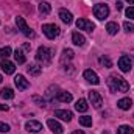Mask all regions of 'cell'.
I'll use <instances>...</instances> for the list:
<instances>
[{
  "instance_id": "obj_1",
  "label": "cell",
  "mask_w": 134,
  "mask_h": 134,
  "mask_svg": "<svg viewBox=\"0 0 134 134\" xmlns=\"http://www.w3.org/2000/svg\"><path fill=\"white\" fill-rule=\"evenodd\" d=\"M108 86H109L111 92H128V91H130V84H128L122 76H117V75L109 76Z\"/></svg>"
},
{
  "instance_id": "obj_39",
  "label": "cell",
  "mask_w": 134,
  "mask_h": 134,
  "mask_svg": "<svg viewBox=\"0 0 134 134\" xmlns=\"http://www.w3.org/2000/svg\"><path fill=\"white\" fill-rule=\"evenodd\" d=\"M128 3H131V5H134V0H126Z\"/></svg>"
},
{
  "instance_id": "obj_8",
  "label": "cell",
  "mask_w": 134,
  "mask_h": 134,
  "mask_svg": "<svg viewBox=\"0 0 134 134\" xmlns=\"http://www.w3.org/2000/svg\"><path fill=\"white\" fill-rule=\"evenodd\" d=\"M84 80H86L87 83H91V84H98V83H100L98 75H97L94 70H91V69L84 70Z\"/></svg>"
},
{
  "instance_id": "obj_16",
  "label": "cell",
  "mask_w": 134,
  "mask_h": 134,
  "mask_svg": "<svg viewBox=\"0 0 134 134\" xmlns=\"http://www.w3.org/2000/svg\"><path fill=\"white\" fill-rule=\"evenodd\" d=\"M59 19L64 22V24H72V20H73V16H72V13L70 11H67V9H61L59 11Z\"/></svg>"
},
{
  "instance_id": "obj_6",
  "label": "cell",
  "mask_w": 134,
  "mask_h": 134,
  "mask_svg": "<svg viewBox=\"0 0 134 134\" xmlns=\"http://www.w3.org/2000/svg\"><path fill=\"white\" fill-rule=\"evenodd\" d=\"M16 25H17V28L25 34L27 37H34V31L27 25V22H25L24 17H16Z\"/></svg>"
},
{
  "instance_id": "obj_41",
  "label": "cell",
  "mask_w": 134,
  "mask_h": 134,
  "mask_svg": "<svg viewBox=\"0 0 134 134\" xmlns=\"http://www.w3.org/2000/svg\"><path fill=\"white\" fill-rule=\"evenodd\" d=\"M103 134H109V133H103Z\"/></svg>"
},
{
  "instance_id": "obj_30",
  "label": "cell",
  "mask_w": 134,
  "mask_h": 134,
  "mask_svg": "<svg viewBox=\"0 0 134 134\" xmlns=\"http://www.w3.org/2000/svg\"><path fill=\"white\" fill-rule=\"evenodd\" d=\"M123 28H125V31H126V33H133V31H134V24H131L130 20H126V22L123 24Z\"/></svg>"
},
{
  "instance_id": "obj_2",
  "label": "cell",
  "mask_w": 134,
  "mask_h": 134,
  "mask_svg": "<svg viewBox=\"0 0 134 134\" xmlns=\"http://www.w3.org/2000/svg\"><path fill=\"white\" fill-rule=\"evenodd\" d=\"M52 58H53V50L48 48V47H39L37 48V53H36V59L37 63H41L42 66H48L52 63Z\"/></svg>"
},
{
  "instance_id": "obj_40",
  "label": "cell",
  "mask_w": 134,
  "mask_h": 134,
  "mask_svg": "<svg viewBox=\"0 0 134 134\" xmlns=\"http://www.w3.org/2000/svg\"><path fill=\"white\" fill-rule=\"evenodd\" d=\"M2 81H3V78H2V75H0V83H2Z\"/></svg>"
},
{
  "instance_id": "obj_5",
  "label": "cell",
  "mask_w": 134,
  "mask_h": 134,
  "mask_svg": "<svg viewBox=\"0 0 134 134\" xmlns=\"http://www.w3.org/2000/svg\"><path fill=\"white\" fill-rule=\"evenodd\" d=\"M94 14H95V17H97L98 20L106 19V17L109 16V6H108L106 3H98V5H95V6H94Z\"/></svg>"
},
{
  "instance_id": "obj_19",
  "label": "cell",
  "mask_w": 134,
  "mask_h": 134,
  "mask_svg": "<svg viewBox=\"0 0 134 134\" xmlns=\"http://www.w3.org/2000/svg\"><path fill=\"white\" fill-rule=\"evenodd\" d=\"M37 9H39V14H41V16H47V14L52 11V6H50V3H47V2H41L39 6H37Z\"/></svg>"
},
{
  "instance_id": "obj_31",
  "label": "cell",
  "mask_w": 134,
  "mask_h": 134,
  "mask_svg": "<svg viewBox=\"0 0 134 134\" xmlns=\"http://www.w3.org/2000/svg\"><path fill=\"white\" fill-rule=\"evenodd\" d=\"M100 64L104 67H112V63H111V59L109 58H106V56H101L100 58Z\"/></svg>"
},
{
  "instance_id": "obj_24",
  "label": "cell",
  "mask_w": 134,
  "mask_h": 134,
  "mask_svg": "<svg viewBox=\"0 0 134 134\" xmlns=\"http://www.w3.org/2000/svg\"><path fill=\"white\" fill-rule=\"evenodd\" d=\"M27 70H28V73H30V75H34V76H37V75L42 72V67L37 66V64H28Z\"/></svg>"
},
{
  "instance_id": "obj_36",
  "label": "cell",
  "mask_w": 134,
  "mask_h": 134,
  "mask_svg": "<svg viewBox=\"0 0 134 134\" xmlns=\"http://www.w3.org/2000/svg\"><path fill=\"white\" fill-rule=\"evenodd\" d=\"M115 6H117V9L120 11V9L123 8V3H122V2H117V5H115Z\"/></svg>"
},
{
  "instance_id": "obj_23",
  "label": "cell",
  "mask_w": 134,
  "mask_h": 134,
  "mask_svg": "<svg viewBox=\"0 0 134 134\" xmlns=\"http://www.w3.org/2000/svg\"><path fill=\"white\" fill-rule=\"evenodd\" d=\"M14 59L17 64H24L25 63V55H24V50L22 48H16L14 52Z\"/></svg>"
},
{
  "instance_id": "obj_34",
  "label": "cell",
  "mask_w": 134,
  "mask_h": 134,
  "mask_svg": "<svg viewBox=\"0 0 134 134\" xmlns=\"http://www.w3.org/2000/svg\"><path fill=\"white\" fill-rule=\"evenodd\" d=\"M8 131H9V125L0 122V133H8Z\"/></svg>"
},
{
  "instance_id": "obj_4",
  "label": "cell",
  "mask_w": 134,
  "mask_h": 134,
  "mask_svg": "<svg viewBox=\"0 0 134 134\" xmlns=\"http://www.w3.org/2000/svg\"><path fill=\"white\" fill-rule=\"evenodd\" d=\"M42 33L48 39H55L59 36V27L55 24H45V25H42Z\"/></svg>"
},
{
  "instance_id": "obj_18",
  "label": "cell",
  "mask_w": 134,
  "mask_h": 134,
  "mask_svg": "<svg viewBox=\"0 0 134 134\" xmlns=\"http://www.w3.org/2000/svg\"><path fill=\"white\" fill-rule=\"evenodd\" d=\"M75 109L78 112H86L89 109V104H87V101L84 100V98H80V100L75 103Z\"/></svg>"
},
{
  "instance_id": "obj_22",
  "label": "cell",
  "mask_w": 134,
  "mask_h": 134,
  "mask_svg": "<svg viewBox=\"0 0 134 134\" xmlns=\"http://www.w3.org/2000/svg\"><path fill=\"white\" fill-rule=\"evenodd\" d=\"M131 104H133V100H131V98H122V100L117 101V106H119L120 109H123V111H128V109L131 108Z\"/></svg>"
},
{
  "instance_id": "obj_17",
  "label": "cell",
  "mask_w": 134,
  "mask_h": 134,
  "mask_svg": "<svg viewBox=\"0 0 134 134\" xmlns=\"http://www.w3.org/2000/svg\"><path fill=\"white\" fill-rule=\"evenodd\" d=\"M56 100L63 101V103H69V101H72V94H69L66 91H59L56 94Z\"/></svg>"
},
{
  "instance_id": "obj_29",
  "label": "cell",
  "mask_w": 134,
  "mask_h": 134,
  "mask_svg": "<svg viewBox=\"0 0 134 134\" xmlns=\"http://www.w3.org/2000/svg\"><path fill=\"white\" fill-rule=\"evenodd\" d=\"M56 89H58L56 86H52V87H48V91H47V94H45L47 100H53V98H55V94H53V91H56Z\"/></svg>"
},
{
  "instance_id": "obj_12",
  "label": "cell",
  "mask_w": 134,
  "mask_h": 134,
  "mask_svg": "<svg viewBox=\"0 0 134 134\" xmlns=\"http://www.w3.org/2000/svg\"><path fill=\"white\" fill-rule=\"evenodd\" d=\"M25 128H27V131H31V133H39V131L42 130V125H41L39 122H36V120H28V122L25 123Z\"/></svg>"
},
{
  "instance_id": "obj_7",
  "label": "cell",
  "mask_w": 134,
  "mask_h": 134,
  "mask_svg": "<svg viewBox=\"0 0 134 134\" xmlns=\"http://www.w3.org/2000/svg\"><path fill=\"white\" fill-rule=\"evenodd\" d=\"M76 27H78L80 30H84V31H89V33H91V31H94V28H95V25H94L91 20L84 19V17L76 20Z\"/></svg>"
},
{
  "instance_id": "obj_3",
  "label": "cell",
  "mask_w": 134,
  "mask_h": 134,
  "mask_svg": "<svg viewBox=\"0 0 134 134\" xmlns=\"http://www.w3.org/2000/svg\"><path fill=\"white\" fill-rule=\"evenodd\" d=\"M133 64H134V56L123 55V56H120V59H119V69H120L122 72H125V73L133 69Z\"/></svg>"
},
{
  "instance_id": "obj_32",
  "label": "cell",
  "mask_w": 134,
  "mask_h": 134,
  "mask_svg": "<svg viewBox=\"0 0 134 134\" xmlns=\"http://www.w3.org/2000/svg\"><path fill=\"white\" fill-rule=\"evenodd\" d=\"M33 101L36 104H39V106H45V100L42 97H39V95H33Z\"/></svg>"
},
{
  "instance_id": "obj_9",
  "label": "cell",
  "mask_w": 134,
  "mask_h": 134,
  "mask_svg": "<svg viewBox=\"0 0 134 134\" xmlns=\"http://www.w3.org/2000/svg\"><path fill=\"white\" fill-rule=\"evenodd\" d=\"M14 84H16V87H17L19 91H25V89L30 87V83L25 80L24 75H17V76L14 78Z\"/></svg>"
},
{
  "instance_id": "obj_27",
  "label": "cell",
  "mask_w": 134,
  "mask_h": 134,
  "mask_svg": "<svg viewBox=\"0 0 134 134\" xmlns=\"http://www.w3.org/2000/svg\"><path fill=\"white\" fill-rule=\"evenodd\" d=\"M80 125L81 126H92V117H89V115L80 117Z\"/></svg>"
},
{
  "instance_id": "obj_35",
  "label": "cell",
  "mask_w": 134,
  "mask_h": 134,
  "mask_svg": "<svg viewBox=\"0 0 134 134\" xmlns=\"http://www.w3.org/2000/svg\"><path fill=\"white\" fill-rule=\"evenodd\" d=\"M30 48H31V45H30V42H25V44L22 45V50H27V52H28Z\"/></svg>"
},
{
  "instance_id": "obj_25",
  "label": "cell",
  "mask_w": 134,
  "mask_h": 134,
  "mask_svg": "<svg viewBox=\"0 0 134 134\" xmlns=\"http://www.w3.org/2000/svg\"><path fill=\"white\" fill-rule=\"evenodd\" d=\"M106 31L111 34V36L117 34V31H119V24H117V22H109V24L106 25Z\"/></svg>"
},
{
  "instance_id": "obj_13",
  "label": "cell",
  "mask_w": 134,
  "mask_h": 134,
  "mask_svg": "<svg viewBox=\"0 0 134 134\" xmlns=\"http://www.w3.org/2000/svg\"><path fill=\"white\" fill-rule=\"evenodd\" d=\"M47 125H48V128L53 131L55 134H63V126H61V123L59 122H56V120H53V119H50L48 122H47Z\"/></svg>"
},
{
  "instance_id": "obj_21",
  "label": "cell",
  "mask_w": 134,
  "mask_h": 134,
  "mask_svg": "<svg viewBox=\"0 0 134 134\" xmlns=\"http://www.w3.org/2000/svg\"><path fill=\"white\" fill-rule=\"evenodd\" d=\"M73 50H70V48H66L64 52H63V55H61V63H63V66L66 64V61H72V58H73Z\"/></svg>"
},
{
  "instance_id": "obj_11",
  "label": "cell",
  "mask_w": 134,
  "mask_h": 134,
  "mask_svg": "<svg viewBox=\"0 0 134 134\" xmlns=\"http://www.w3.org/2000/svg\"><path fill=\"white\" fill-rule=\"evenodd\" d=\"M55 117H59L64 122H70L72 117H73V114L70 111H66V109H58V111H55Z\"/></svg>"
},
{
  "instance_id": "obj_38",
  "label": "cell",
  "mask_w": 134,
  "mask_h": 134,
  "mask_svg": "<svg viewBox=\"0 0 134 134\" xmlns=\"http://www.w3.org/2000/svg\"><path fill=\"white\" fill-rule=\"evenodd\" d=\"M72 134H84V133H83V131H73Z\"/></svg>"
},
{
  "instance_id": "obj_20",
  "label": "cell",
  "mask_w": 134,
  "mask_h": 134,
  "mask_svg": "<svg viewBox=\"0 0 134 134\" xmlns=\"http://www.w3.org/2000/svg\"><path fill=\"white\" fill-rule=\"evenodd\" d=\"M0 97L3 100H11V98H14V91L11 87H3L0 91Z\"/></svg>"
},
{
  "instance_id": "obj_14",
  "label": "cell",
  "mask_w": 134,
  "mask_h": 134,
  "mask_svg": "<svg viewBox=\"0 0 134 134\" xmlns=\"http://www.w3.org/2000/svg\"><path fill=\"white\" fill-rule=\"evenodd\" d=\"M0 67H2V70H3L5 73H8V75L14 73V70H16L14 64H13L11 61H8V59H3V61H2V64H0Z\"/></svg>"
},
{
  "instance_id": "obj_28",
  "label": "cell",
  "mask_w": 134,
  "mask_h": 134,
  "mask_svg": "<svg viewBox=\"0 0 134 134\" xmlns=\"http://www.w3.org/2000/svg\"><path fill=\"white\" fill-rule=\"evenodd\" d=\"M9 55H11V48H9V47H3V48H0V58H2V59H6Z\"/></svg>"
},
{
  "instance_id": "obj_33",
  "label": "cell",
  "mask_w": 134,
  "mask_h": 134,
  "mask_svg": "<svg viewBox=\"0 0 134 134\" xmlns=\"http://www.w3.org/2000/svg\"><path fill=\"white\" fill-rule=\"evenodd\" d=\"M125 14H126V17H130V19H134V6H130V8H126V9H125Z\"/></svg>"
},
{
  "instance_id": "obj_37",
  "label": "cell",
  "mask_w": 134,
  "mask_h": 134,
  "mask_svg": "<svg viewBox=\"0 0 134 134\" xmlns=\"http://www.w3.org/2000/svg\"><path fill=\"white\" fill-rule=\"evenodd\" d=\"M0 111H8V106L6 104H0Z\"/></svg>"
},
{
  "instance_id": "obj_26",
  "label": "cell",
  "mask_w": 134,
  "mask_h": 134,
  "mask_svg": "<svg viewBox=\"0 0 134 134\" xmlns=\"http://www.w3.org/2000/svg\"><path fill=\"white\" fill-rule=\"evenodd\" d=\"M117 134H133V128L130 125H122L117 128Z\"/></svg>"
},
{
  "instance_id": "obj_15",
  "label": "cell",
  "mask_w": 134,
  "mask_h": 134,
  "mask_svg": "<svg viewBox=\"0 0 134 134\" xmlns=\"http://www.w3.org/2000/svg\"><path fill=\"white\" fill-rule=\"evenodd\" d=\"M72 42H73L75 45H78V47H83L84 42H86V37H84L83 34H80L78 31H73V33H72Z\"/></svg>"
},
{
  "instance_id": "obj_10",
  "label": "cell",
  "mask_w": 134,
  "mask_h": 134,
  "mask_svg": "<svg viewBox=\"0 0 134 134\" xmlns=\"http://www.w3.org/2000/svg\"><path fill=\"white\" fill-rule=\"evenodd\" d=\"M89 100H91V103L94 104V108H101V104H103V100H101V95L97 92V91H91L89 92Z\"/></svg>"
}]
</instances>
